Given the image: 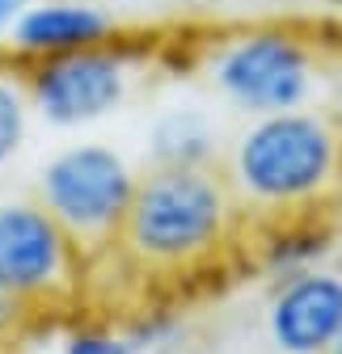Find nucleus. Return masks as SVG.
<instances>
[{
  "label": "nucleus",
  "mask_w": 342,
  "mask_h": 354,
  "mask_svg": "<svg viewBox=\"0 0 342 354\" xmlns=\"http://www.w3.org/2000/svg\"><path fill=\"white\" fill-rule=\"evenodd\" d=\"M241 228V207L216 169H148L118 228L123 257L144 274L178 279L211 266Z\"/></svg>",
  "instance_id": "f257e3e1"
},
{
  "label": "nucleus",
  "mask_w": 342,
  "mask_h": 354,
  "mask_svg": "<svg viewBox=\"0 0 342 354\" xmlns=\"http://www.w3.org/2000/svg\"><path fill=\"white\" fill-rule=\"evenodd\" d=\"M224 182L237 207L262 219L317 215L342 194V131L317 110L249 118L228 152Z\"/></svg>",
  "instance_id": "f03ea898"
},
{
  "label": "nucleus",
  "mask_w": 342,
  "mask_h": 354,
  "mask_svg": "<svg viewBox=\"0 0 342 354\" xmlns=\"http://www.w3.org/2000/svg\"><path fill=\"white\" fill-rule=\"evenodd\" d=\"M321 72L325 68L313 38L287 26L237 30L220 38L203 59L207 84L249 118L309 110L321 88Z\"/></svg>",
  "instance_id": "7ed1b4c3"
},
{
  "label": "nucleus",
  "mask_w": 342,
  "mask_h": 354,
  "mask_svg": "<svg viewBox=\"0 0 342 354\" xmlns=\"http://www.w3.org/2000/svg\"><path fill=\"white\" fill-rule=\"evenodd\" d=\"M140 173L110 144H68L38 169V203L76 241V249H106L132 207Z\"/></svg>",
  "instance_id": "20e7f679"
},
{
  "label": "nucleus",
  "mask_w": 342,
  "mask_h": 354,
  "mask_svg": "<svg viewBox=\"0 0 342 354\" xmlns=\"http://www.w3.org/2000/svg\"><path fill=\"white\" fill-rule=\"evenodd\" d=\"M34 118L51 127H89L110 118L140 80V59L123 42H102L60 59H38L21 68Z\"/></svg>",
  "instance_id": "39448f33"
},
{
  "label": "nucleus",
  "mask_w": 342,
  "mask_h": 354,
  "mask_svg": "<svg viewBox=\"0 0 342 354\" xmlns=\"http://www.w3.org/2000/svg\"><path fill=\"white\" fill-rule=\"evenodd\" d=\"M84 253L38 198L0 203V291L21 308H55L76 295Z\"/></svg>",
  "instance_id": "423d86ee"
},
{
  "label": "nucleus",
  "mask_w": 342,
  "mask_h": 354,
  "mask_svg": "<svg viewBox=\"0 0 342 354\" xmlns=\"http://www.w3.org/2000/svg\"><path fill=\"white\" fill-rule=\"evenodd\" d=\"M342 333V279L305 270L275 287L267 304V337L279 354H325Z\"/></svg>",
  "instance_id": "0eeeda50"
},
{
  "label": "nucleus",
  "mask_w": 342,
  "mask_h": 354,
  "mask_svg": "<svg viewBox=\"0 0 342 354\" xmlns=\"http://www.w3.org/2000/svg\"><path fill=\"white\" fill-rule=\"evenodd\" d=\"M114 34L118 26L98 0H30L5 42L26 68L38 59H60L84 47H102V42H114Z\"/></svg>",
  "instance_id": "6e6552de"
},
{
  "label": "nucleus",
  "mask_w": 342,
  "mask_h": 354,
  "mask_svg": "<svg viewBox=\"0 0 342 354\" xmlns=\"http://www.w3.org/2000/svg\"><path fill=\"white\" fill-rule=\"evenodd\" d=\"M330 253V232L317 224V215H291V219H267V232L258 241V261L275 279H291L317 270V261Z\"/></svg>",
  "instance_id": "1a4fd4ad"
},
{
  "label": "nucleus",
  "mask_w": 342,
  "mask_h": 354,
  "mask_svg": "<svg viewBox=\"0 0 342 354\" xmlns=\"http://www.w3.org/2000/svg\"><path fill=\"white\" fill-rule=\"evenodd\" d=\"M148 144L156 169H211V160H216V131L199 110L161 114Z\"/></svg>",
  "instance_id": "9d476101"
},
{
  "label": "nucleus",
  "mask_w": 342,
  "mask_h": 354,
  "mask_svg": "<svg viewBox=\"0 0 342 354\" xmlns=\"http://www.w3.org/2000/svg\"><path fill=\"white\" fill-rule=\"evenodd\" d=\"M30 122H34V110L26 97L21 68L0 64V169H9L21 156L30 140Z\"/></svg>",
  "instance_id": "9b49d317"
},
{
  "label": "nucleus",
  "mask_w": 342,
  "mask_h": 354,
  "mask_svg": "<svg viewBox=\"0 0 342 354\" xmlns=\"http://www.w3.org/2000/svg\"><path fill=\"white\" fill-rule=\"evenodd\" d=\"M123 333H127V342H132L136 354H165L169 346H178L186 325H182V317L169 313V308H148V313H140L136 321H127Z\"/></svg>",
  "instance_id": "f8f14e48"
},
{
  "label": "nucleus",
  "mask_w": 342,
  "mask_h": 354,
  "mask_svg": "<svg viewBox=\"0 0 342 354\" xmlns=\"http://www.w3.org/2000/svg\"><path fill=\"white\" fill-rule=\"evenodd\" d=\"M60 354H136V350L123 329L102 325V321H84V325H72L64 333Z\"/></svg>",
  "instance_id": "ddd939ff"
},
{
  "label": "nucleus",
  "mask_w": 342,
  "mask_h": 354,
  "mask_svg": "<svg viewBox=\"0 0 342 354\" xmlns=\"http://www.w3.org/2000/svg\"><path fill=\"white\" fill-rule=\"evenodd\" d=\"M26 313H30V308H21L13 295H5V291H0V346L17 337V329H21Z\"/></svg>",
  "instance_id": "4468645a"
},
{
  "label": "nucleus",
  "mask_w": 342,
  "mask_h": 354,
  "mask_svg": "<svg viewBox=\"0 0 342 354\" xmlns=\"http://www.w3.org/2000/svg\"><path fill=\"white\" fill-rule=\"evenodd\" d=\"M321 80H325V102H330V122L342 131V59L334 64V68H325L321 72Z\"/></svg>",
  "instance_id": "2eb2a0df"
},
{
  "label": "nucleus",
  "mask_w": 342,
  "mask_h": 354,
  "mask_svg": "<svg viewBox=\"0 0 342 354\" xmlns=\"http://www.w3.org/2000/svg\"><path fill=\"white\" fill-rule=\"evenodd\" d=\"M26 5H30V0H0V42L9 38V30H13V21L21 17Z\"/></svg>",
  "instance_id": "dca6fc26"
},
{
  "label": "nucleus",
  "mask_w": 342,
  "mask_h": 354,
  "mask_svg": "<svg viewBox=\"0 0 342 354\" xmlns=\"http://www.w3.org/2000/svg\"><path fill=\"white\" fill-rule=\"evenodd\" d=\"M325 354H342V333H338V337H334V346H330V350H325Z\"/></svg>",
  "instance_id": "f3484780"
}]
</instances>
